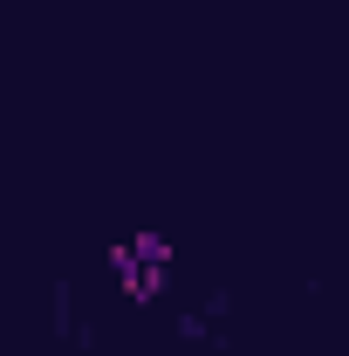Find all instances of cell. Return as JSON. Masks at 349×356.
Returning a JSON list of instances; mask_svg holds the SVG:
<instances>
[{
	"label": "cell",
	"mask_w": 349,
	"mask_h": 356,
	"mask_svg": "<svg viewBox=\"0 0 349 356\" xmlns=\"http://www.w3.org/2000/svg\"><path fill=\"white\" fill-rule=\"evenodd\" d=\"M110 274L124 281L131 302H151V295L172 288L178 261H172V247H165L158 233H137V240H117V247H110Z\"/></svg>",
	"instance_id": "1"
}]
</instances>
